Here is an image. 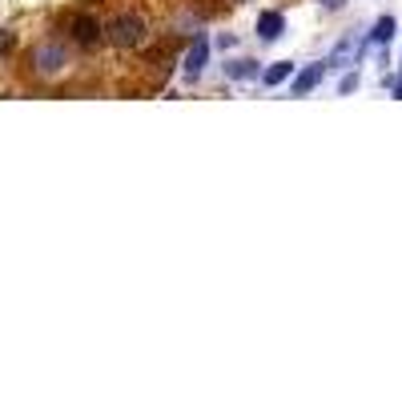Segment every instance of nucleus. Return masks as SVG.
<instances>
[{
	"instance_id": "1",
	"label": "nucleus",
	"mask_w": 402,
	"mask_h": 402,
	"mask_svg": "<svg viewBox=\"0 0 402 402\" xmlns=\"http://www.w3.org/2000/svg\"><path fill=\"white\" fill-rule=\"evenodd\" d=\"M145 32H149V24L137 13H125V16H113L109 20V41L117 48H137L145 41Z\"/></svg>"
},
{
	"instance_id": "2",
	"label": "nucleus",
	"mask_w": 402,
	"mask_h": 402,
	"mask_svg": "<svg viewBox=\"0 0 402 402\" xmlns=\"http://www.w3.org/2000/svg\"><path fill=\"white\" fill-rule=\"evenodd\" d=\"M64 64H69V57H64L61 45H41L32 52V69L41 77H57V73H64Z\"/></svg>"
},
{
	"instance_id": "3",
	"label": "nucleus",
	"mask_w": 402,
	"mask_h": 402,
	"mask_svg": "<svg viewBox=\"0 0 402 402\" xmlns=\"http://www.w3.org/2000/svg\"><path fill=\"white\" fill-rule=\"evenodd\" d=\"M206 61H209V36H193V45H189V52H185V73L189 77H201V69H206Z\"/></svg>"
},
{
	"instance_id": "4",
	"label": "nucleus",
	"mask_w": 402,
	"mask_h": 402,
	"mask_svg": "<svg viewBox=\"0 0 402 402\" xmlns=\"http://www.w3.org/2000/svg\"><path fill=\"white\" fill-rule=\"evenodd\" d=\"M69 29H73V41H77V45H96V36H101V24H96L93 16H77Z\"/></svg>"
},
{
	"instance_id": "5",
	"label": "nucleus",
	"mask_w": 402,
	"mask_h": 402,
	"mask_svg": "<svg viewBox=\"0 0 402 402\" xmlns=\"http://www.w3.org/2000/svg\"><path fill=\"white\" fill-rule=\"evenodd\" d=\"M282 29H286L282 13H261V16H257V36H261V41H278Z\"/></svg>"
},
{
	"instance_id": "6",
	"label": "nucleus",
	"mask_w": 402,
	"mask_h": 402,
	"mask_svg": "<svg viewBox=\"0 0 402 402\" xmlns=\"http://www.w3.org/2000/svg\"><path fill=\"white\" fill-rule=\"evenodd\" d=\"M322 80V64H310V69H302L298 77H294V96H306L314 85Z\"/></svg>"
},
{
	"instance_id": "7",
	"label": "nucleus",
	"mask_w": 402,
	"mask_h": 402,
	"mask_svg": "<svg viewBox=\"0 0 402 402\" xmlns=\"http://www.w3.org/2000/svg\"><path fill=\"white\" fill-rule=\"evenodd\" d=\"M289 77H294V64H289V61H278V64L266 69V85H286Z\"/></svg>"
},
{
	"instance_id": "8",
	"label": "nucleus",
	"mask_w": 402,
	"mask_h": 402,
	"mask_svg": "<svg viewBox=\"0 0 402 402\" xmlns=\"http://www.w3.org/2000/svg\"><path fill=\"white\" fill-rule=\"evenodd\" d=\"M394 36V16H382L378 24H374V32H370V45H386Z\"/></svg>"
},
{
	"instance_id": "9",
	"label": "nucleus",
	"mask_w": 402,
	"mask_h": 402,
	"mask_svg": "<svg viewBox=\"0 0 402 402\" xmlns=\"http://www.w3.org/2000/svg\"><path fill=\"white\" fill-rule=\"evenodd\" d=\"M229 77H254V61H229Z\"/></svg>"
},
{
	"instance_id": "10",
	"label": "nucleus",
	"mask_w": 402,
	"mask_h": 402,
	"mask_svg": "<svg viewBox=\"0 0 402 402\" xmlns=\"http://www.w3.org/2000/svg\"><path fill=\"white\" fill-rule=\"evenodd\" d=\"M354 61V45H346V48H338V52H334V64H338V69H342V64H350Z\"/></svg>"
},
{
	"instance_id": "11",
	"label": "nucleus",
	"mask_w": 402,
	"mask_h": 402,
	"mask_svg": "<svg viewBox=\"0 0 402 402\" xmlns=\"http://www.w3.org/2000/svg\"><path fill=\"white\" fill-rule=\"evenodd\" d=\"M354 89H358V77H346V80H338V93H354Z\"/></svg>"
},
{
	"instance_id": "12",
	"label": "nucleus",
	"mask_w": 402,
	"mask_h": 402,
	"mask_svg": "<svg viewBox=\"0 0 402 402\" xmlns=\"http://www.w3.org/2000/svg\"><path fill=\"white\" fill-rule=\"evenodd\" d=\"M13 45H16V36H13V32H4V29H0V52H8Z\"/></svg>"
},
{
	"instance_id": "13",
	"label": "nucleus",
	"mask_w": 402,
	"mask_h": 402,
	"mask_svg": "<svg viewBox=\"0 0 402 402\" xmlns=\"http://www.w3.org/2000/svg\"><path fill=\"white\" fill-rule=\"evenodd\" d=\"M346 0H322V8H342Z\"/></svg>"
},
{
	"instance_id": "14",
	"label": "nucleus",
	"mask_w": 402,
	"mask_h": 402,
	"mask_svg": "<svg viewBox=\"0 0 402 402\" xmlns=\"http://www.w3.org/2000/svg\"><path fill=\"white\" fill-rule=\"evenodd\" d=\"M399 96H402V80H399Z\"/></svg>"
}]
</instances>
